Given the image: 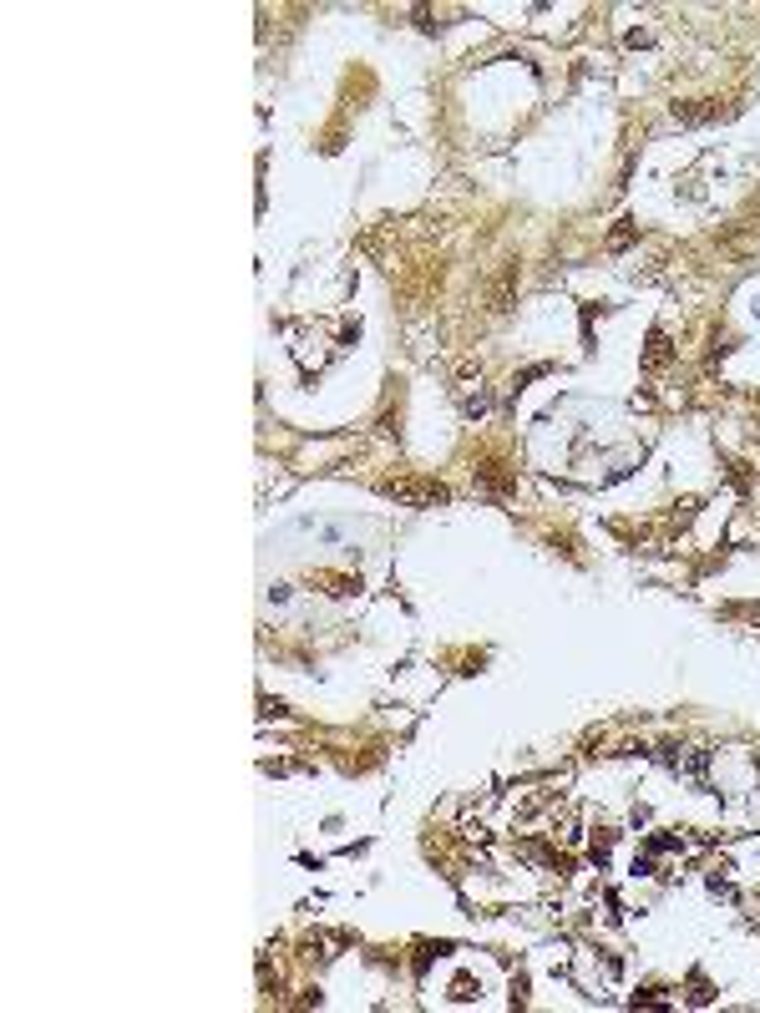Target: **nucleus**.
Listing matches in <instances>:
<instances>
[{"label":"nucleus","mask_w":760,"mask_h":1013,"mask_svg":"<svg viewBox=\"0 0 760 1013\" xmlns=\"http://www.w3.org/2000/svg\"><path fill=\"white\" fill-rule=\"evenodd\" d=\"M386 497H396V502H426V507L451 502V492L441 482H386Z\"/></svg>","instance_id":"nucleus-1"}]
</instances>
